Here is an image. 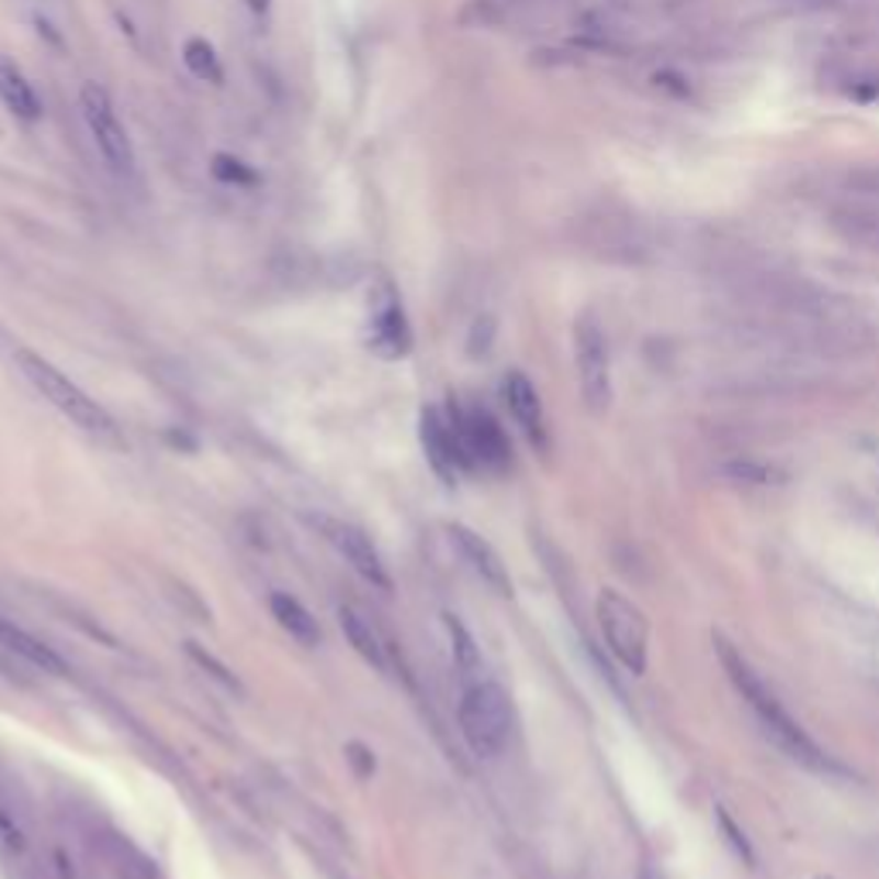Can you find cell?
I'll list each match as a JSON object with an SVG mask.
<instances>
[{
  "mask_svg": "<svg viewBox=\"0 0 879 879\" xmlns=\"http://www.w3.org/2000/svg\"><path fill=\"white\" fill-rule=\"evenodd\" d=\"M714 650L722 667L732 680V687L739 690V698L745 701V708L753 711V718L759 722V729L766 732V739L784 750L793 763H801L808 769H818V774H838V763L821 750V745L804 732V725L784 708V701L777 698V690L769 687L750 660H745L729 639L714 635Z\"/></svg>",
  "mask_w": 879,
  "mask_h": 879,
  "instance_id": "cell-1",
  "label": "cell"
},
{
  "mask_svg": "<svg viewBox=\"0 0 879 879\" xmlns=\"http://www.w3.org/2000/svg\"><path fill=\"white\" fill-rule=\"evenodd\" d=\"M458 725L474 756L495 759L516 735V705L495 680H474L458 705Z\"/></svg>",
  "mask_w": 879,
  "mask_h": 879,
  "instance_id": "cell-2",
  "label": "cell"
},
{
  "mask_svg": "<svg viewBox=\"0 0 879 879\" xmlns=\"http://www.w3.org/2000/svg\"><path fill=\"white\" fill-rule=\"evenodd\" d=\"M14 361L21 368V375L29 379V385L45 398L48 406H56L66 419H72L79 430L97 433V437H117L114 416L106 413L97 398H90L72 379H66L52 361H45L32 351H18Z\"/></svg>",
  "mask_w": 879,
  "mask_h": 879,
  "instance_id": "cell-3",
  "label": "cell"
},
{
  "mask_svg": "<svg viewBox=\"0 0 879 879\" xmlns=\"http://www.w3.org/2000/svg\"><path fill=\"white\" fill-rule=\"evenodd\" d=\"M598 629L608 653L616 656L629 674H646L650 663V622L643 608L629 601L626 595L605 588L598 595Z\"/></svg>",
  "mask_w": 879,
  "mask_h": 879,
  "instance_id": "cell-4",
  "label": "cell"
},
{
  "mask_svg": "<svg viewBox=\"0 0 879 879\" xmlns=\"http://www.w3.org/2000/svg\"><path fill=\"white\" fill-rule=\"evenodd\" d=\"M574 368L584 406H588V413L601 416L611 406V358L608 337L591 313H584L574 324Z\"/></svg>",
  "mask_w": 879,
  "mask_h": 879,
  "instance_id": "cell-5",
  "label": "cell"
},
{
  "mask_svg": "<svg viewBox=\"0 0 879 879\" xmlns=\"http://www.w3.org/2000/svg\"><path fill=\"white\" fill-rule=\"evenodd\" d=\"M450 419L461 440L467 471H505L512 461L509 437L502 433L498 419L482 406H450Z\"/></svg>",
  "mask_w": 879,
  "mask_h": 879,
  "instance_id": "cell-6",
  "label": "cell"
},
{
  "mask_svg": "<svg viewBox=\"0 0 879 879\" xmlns=\"http://www.w3.org/2000/svg\"><path fill=\"white\" fill-rule=\"evenodd\" d=\"M79 106H83V121L93 135V145H97L103 162L111 166V172L135 176V145H131L127 131L114 111L111 93L97 83H87L83 93H79Z\"/></svg>",
  "mask_w": 879,
  "mask_h": 879,
  "instance_id": "cell-7",
  "label": "cell"
},
{
  "mask_svg": "<svg viewBox=\"0 0 879 879\" xmlns=\"http://www.w3.org/2000/svg\"><path fill=\"white\" fill-rule=\"evenodd\" d=\"M316 526L327 537V543L354 567V574H361L371 584V588L392 591L388 567H385L379 546L371 543V537H368L364 529H358L354 522H343V519H316Z\"/></svg>",
  "mask_w": 879,
  "mask_h": 879,
  "instance_id": "cell-8",
  "label": "cell"
},
{
  "mask_svg": "<svg viewBox=\"0 0 879 879\" xmlns=\"http://www.w3.org/2000/svg\"><path fill=\"white\" fill-rule=\"evenodd\" d=\"M419 443H422V454L430 461V467L437 471V477H443L447 485H454V477L464 467V454H461V440H458V430H454V419L450 413L430 406L422 409L419 416Z\"/></svg>",
  "mask_w": 879,
  "mask_h": 879,
  "instance_id": "cell-9",
  "label": "cell"
},
{
  "mask_svg": "<svg viewBox=\"0 0 879 879\" xmlns=\"http://www.w3.org/2000/svg\"><path fill=\"white\" fill-rule=\"evenodd\" d=\"M368 348L385 361L406 358L413 348V334L406 324V313L398 306V296L382 285V296L371 303V324H368Z\"/></svg>",
  "mask_w": 879,
  "mask_h": 879,
  "instance_id": "cell-10",
  "label": "cell"
},
{
  "mask_svg": "<svg viewBox=\"0 0 879 879\" xmlns=\"http://www.w3.org/2000/svg\"><path fill=\"white\" fill-rule=\"evenodd\" d=\"M450 543H454L461 550V556L471 564V571L482 577L492 591L498 595H512V577H509V567H505V561L498 556V550L485 540V537H477L474 529L467 526H450Z\"/></svg>",
  "mask_w": 879,
  "mask_h": 879,
  "instance_id": "cell-11",
  "label": "cell"
},
{
  "mask_svg": "<svg viewBox=\"0 0 879 879\" xmlns=\"http://www.w3.org/2000/svg\"><path fill=\"white\" fill-rule=\"evenodd\" d=\"M502 398H505V406H509L512 419L522 426L529 443L543 450L546 447V416H543V398H540L537 385H532L522 371H509L502 382Z\"/></svg>",
  "mask_w": 879,
  "mask_h": 879,
  "instance_id": "cell-12",
  "label": "cell"
},
{
  "mask_svg": "<svg viewBox=\"0 0 879 879\" xmlns=\"http://www.w3.org/2000/svg\"><path fill=\"white\" fill-rule=\"evenodd\" d=\"M0 646L11 650L14 656H21L24 663H29V667L42 670V674H56V677L66 674V660L56 650H52L48 643H42L38 635H32L29 629L18 626L8 616H0Z\"/></svg>",
  "mask_w": 879,
  "mask_h": 879,
  "instance_id": "cell-13",
  "label": "cell"
},
{
  "mask_svg": "<svg viewBox=\"0 0 879 879\" xmlns=\"http://www.w3.org/2000/svg\"><path fill=\"white\" fill-rule=\"evenodd\" d=\"M337 619H340L343 635H348V643L354 646V653L368 663V667H375V670L385 674L388 670V646H385L382 632L371 626V619H364L354 605H340Z\"/></svg>",
  "mask_w": 879,
  "mask_h": 879,
  "instance_id": "cell-14",
  "label": "cell"
},
{
  "mask_svg": "<svg viewBox=\"0 0 879 879\" xmlns=\"http://www.w3.org/2000/svg\"><path fill=\"white\" fill-rule=\"evenodd\" d=\"M0 103H4L18 121H29L32 124V121L42 117V103H38L35 87L29 83V76H24L8 59H0Z\"/></svg>",
  "mask_w": 879,
  "mask_h": 879,
  "instance_id": "cell-15",
  "label": "cell"
},
{
  "mask_svg": "<svg viewBox=\"0 0 879 879\" xmlns=\"http://www.w3.org/2000/svg\"><path fill=\"white\" fill-rule=\"evenodd\" d=\"M269 605H272L275 622L289 632V639H296L300 646H316L319 639H324V632H319V622L313 619V611L300 598H292L285 591H275L269 598Z\"/></svg>",
  "mask_w": 879,
  "mask_h": 879,
  "instance_id": "cell-16",
  "label": "cell"
},
{
  "mask_svg": "<svg viewBox=\"0 0 879 879\" xmlns=\"http://www.w3.org/2000/svg\"><path fill=\"white\" fill-rule=\"evenodd\" d=\"M182 63H185V69H190L196 79H203V83H213V87L224 83V66H221L217 52H213L210 42H203V38H190V42H185Z\"/></svg>",
  "mask_w": 879,
  "mask_h": 879,
  "instance_id": "cell-17",
  "label": "cell"
},
{
  "mask_svg": "<svg viewBox=\"0 0 879 879\" xmlns=\"http://www.w3.org/2000/svg\"><path fill=\"white\" fill-rule=\"evenodd\" d=\"M835 224L848 237H856V241H863L872 251H879V210H848V213H838Z\"/></svg>",
  "mask_w": 879,
  "mask_h": 879,
  "instance_id": "cell-18",
  "label": "cell"
},
{
  "mask_svg": "<svg viewBox=\"0 0 879 879\" xmlns=\"http://www.w3.org/2000/svg\"><path fill=\"white\" fill-rule=\"evenodd\" d=\"M443 626L450 632V643H454V660H458V667L464 674H474L477 670V663H482V656H477V646H474V639L471 632L464 629V622L458 616H443Z\"/></svg>",
  "mask_w": 879,
  "mask_h": 879,
  "instance_id": "cell-19",
  "label": "cell"
},
{
  "mask_svg": "<svg viewBox=\"0 0 879 879\" xmlns=\"http://www.w3.org/2000/svg\"><path fill=\"white\" fill-rule=\"evenodd\" d=\"M714 818H718V829H722V835H725V842L732 845L735 856H739L745 866H756V852H753L750 838H745V832L735 824V818H732L725 808H714Z\"/></svg>",
  "mask_w": 879,
  "mask_h": 879,
  "instance_id": "cell-20",
  "label": "cell"
},
{
  "mask_svg": "<svg viewBox=\"0 0 879 879\" xmlns=\"http://www.w3.org/2000/svg\"><path fill=\"white\" fill-rule=\"evenodd\" d=\"M213 176L224 179V182H234V185H255L258 176L241 162V158H234V155H217L213 158Z\"/></svg>",
  "mask_w": 879,
  "mask_h": 879,
  "instance_id": "cell-21",
  "label": "cell"
},
{
  "mask_svg": "<svg viewBox=\"0 0 879 879\" xmlns=\"http://www.w3.org/2000/svg\"><path fill=\"white\" fill-rule=\"evenodd\" d=\"M190 656H193V660L200 663V667H203V670H213V677H217V680H224L227 687H237V680L230 677V670L224 667V663H217V660H213L210 653H203V650H200L196 643H190Z\"/></svg>",
  "mask_w": 879,
  "mask_h": 879,
  "instance_id": "cell-22",
  "label": "cell"
},
{
  "mask_svg": "<svg viewBox=\"0 0 879 879\" xmlns=\"http://www.w3.org/2000/svg\"><path fill=\"white\" fill-rule=\"evenodd\" d=\"M639 879H667V876H663L656 866H650V863H646L643 869H639Z\"/></svg>",
  "mask_w": 879,
  "mask_h": 879,
  "instance_id": "cell-23",
  "label": "cell"
},
{
  "mask_svg": "<svg viewBox=\"0 0 879 879\" xmlns=\"http://www.w3.org/2000/svg\"><path fill=\"white\" fill-rule=\"evenodd\" d=\"M245 4H248V8H251L255 14H264V11H269V8H272V0H245Z\"/></svg>",
  "mask_w": 879,
  "mask_h": 879,
  "instance_id": "cell-24",
  "label": "cell"
},
{
  "mask_svg": "<svg viewBox=\"0 0 879 879\" xmlns=\"http://www.w3.org/2000/svg\"><path fill=\"white\" fill-rule=\"evenodd\" d=\"M811 879H835V876H824V872H818V876H811Z\"/></svg>",
  "mask_w": 879,
  "mask_h": 879,
  "instance_id": "cell-25",
  "label": "cell"
}]
</instances>
